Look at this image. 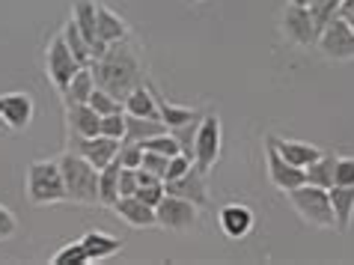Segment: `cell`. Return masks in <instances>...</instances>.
Returning <instances> with one entry per match:
<instances>
[{"label": "cell", "instance_id": "cell-22", "mask_svg": "<svg viewBox=\"0 0 354 265\" xmlns=\"http://www.w3.org/2000/svg\"><path fill=\"white\" fill-rule=\"evenodd\" d=\"M84 244V250H86V257H90V262H102L107 257H113V253H120L122 250V241L120 239H113V235H107V232H98V230H90L81 239Z\"/></svg>", "mask_w": 354, "mask_h": 265}, {"label": "cell", "instance_id": "cell-30", "mask_svg": "<svg viewBox=\"0 0 354 265\" xmlns=\"http://www.w3.org/2000/svg\"><path fill=\"white\" fill-rule=\"evenodd\" d=\"M307 6H310V12L313 18H316V27H319V33L328 27L333 18H337V9H339V0H307Z\"/></svg>", "mask_w": 354, "mask_h": 265}, {"label": "cell", "instance_id": "cell-13", "mask_svg": "<svg viewBox=\"0 0 354 265\" xmlns=\"http://www.w3.org/2000/svg\"><path fill=\"white\" fill-rule=\"evenodd\" d=\"M164 191L173 194V197H182V200H191L196 209H209V185H205V173H200L196 167H191L185 176L179 179H170L164 182Z\"/></svg>", "mask_w": 354, "mask_h": 265}, {"label": "cell", "instance_id": "cell-14", "mask_svg": "<svg viewBox=\"0 0 354 265\" xmlns=\"http://www.w3.org/2000/svg\"><path fill=\"white\" fill-rule=\"evenodd\" d=\"M95 12H98V3L95 0H72V21L77 24V30L84 33V39L90 42V51H93V60H98L107 45L95 36Z\"/></svg>", "mask_w": 354, "mask_h": 265}, {"label": "cell", "instance_id": "cell-7", "mask_svg": "<svg viewBox=\"0 0 354 265\" xmlns=\"http://www.w3.org/2000/svg\"><path fill=\"white\" fill-rule=\"evenodd\" d=\"M81 68V63L72 57V51H68L66 39H63V30L57 33L51 42H48V51H45V72H48V81L54 84L57 93H66L68 81L75 77V72Z\"/></svg>", "mask_w": 354, "mask_h": 265}, {"label": "cell", "instance_id": "cell-8", "mask_svg": "<svg viewBox=\"0 0 354 265\" xmlns=\"http://www.w3.org/2000/svg\"><path fill=\"white\" fill-rule=\"evenodd\" d=\"M316 48L322 51L324 60H337V63L354 60V33H351V27L342 21V18H333V21L319 33Z\"/></svg>", "mask_w": 354, "mask_h": 265}, {"label": "cell", "instance_id": "cell-6", "mask_svg": "<svg viewBox=\"0 0 354 265\" xmlns=\"http://www.w3.org/2000/svg\"><path fill=\"white\" fill-rule=\"evenodd\" d=\"M280 30L286 36V42L295 48H316L319 27H316V18H313L307 3H289L283 9Z\"/></svg>", "mask_w": 354, "mask_h": 265}, {"label": "cell", "instance_id": "cell-35", "mask_svg": "<svg viewBox=\"0 0 354 265\" xmlns=\"http://www.w3.org/2000/svg\"><path fill=\"white\" fill-rule=\"evenodd\" d=\"M194 167V158H188V155H173L170 161H167V173H164V182H170V179H179V176H185Z\"/></svg>", "mask_w": 354, "mask_h": 265}, {"label": "cell", "instance_id": "cell-25", "mask_svg": "<svg viewBox=\"0 0 354 265\" xmlns=\"http://www.w3.org/2000/svg\"><path fill=\"white\" fill-rule=\"evenodd\" d=\"M161 131H170L161 120H143V116L125 113V137H122V140H129V143H143L146 137H155V134H161Z\"/></svg>", "mask_w": 354, "mask_h": 265}, {"label": "cell", "instance_id": "cell-20", "mask_svg": "<svg viewBox=\"0 0 354 265\" xmlns=\"http://www.w3.org/2000/svg\"><path fill=\"white\" fill-rule=\"evenodd\" d=\"M95 36L102 39L104 45H113V42H120V39L131 36V27L125 24V18L116 15L111 6L98 3V12H95Z\"/></svg>", "mask_w": 354, "mask_h": 265}, {"label": "cell", "instance_id": "cell-27", "mask_svg": "<svg viewBox=\"0 0 354 265\" xmlns=\"http://www.w3.org/2000/svg\"><path fill=\"white\" fill-rule=\"evenodd\" d=\"M333 164H337V155L322 152L316 161L304 167V182L319 185V188H330L333 185Z\"/></svg>", "mask_w": 354, "mask_h": 265}, {"label": "cell", "instance_id": "cell-9", "mask_svg": "<svg viewBox=\"0 0 354 265\" xmlns=\"http://www.w3.org/2000/svg\"><path fill=\"white\" fill-rule=\"evenodd\" d=\"M155 221H158V227H164V230L185 232V230L196 227V221H200V209H196L191 200L164 194V200L155 205Z\"/></svg>", "mask_w": 354, "mask_h": 265}, {"label": "cell", "instance_id": "cell-10", "mask_svg": "<svg viewBox=\"0 0 354 265\" xmlns=\"http://www.w3.org/2000/svg\"><path fill=\"white\" fill-rule=\"evenodd\" d=\"M68 152L81 155V158L90 161L95 170H102L107 167L116 152H120V140H113V137H104V134H93V137H75L68 134Z\"/></svg>", "mask_w": 354, "mask_h": 265}, {"label": "cell", "instance_id": "cell-21", "mask_svg": "<svg viewBox=\"0 0 354 265\" xmlns=\"http://www.w3.org/2000/svg\"><path fill=\"white\" fill-rule=\"evenodd\" d=\"M125 113H131V116H143V120H158V104H155V95H152V86L149 81L140 84V86H134V90L125 95Z\"/></svg>", "mask_w": 354, "mask_h": 265}, {"label": "cell", "instance_id": "cell-3", "mask_svg": "<svg viewBox=\"0 0 354 265\" xmlns=\"http://www.w3.org/2000/svg\"><path fill=\"white\" fill-rule=\"evenodd\" d=\"M286 197L292 203V209L298 212V218L310 227L319 230H333V209H330V197L328 188H319V185L304 182L298 188L286 191Z\"/></svg>", "mask_w": 354, "mask_h": 265}, {"label": "cell", "instance_id": "cell-36", "mask_svg": "<svg viewBox=\"0 0 354 265\" xmlns=\"http://www.w3.org/2000/svg\"><path fill=\"white\" fill-rule=\"evenodd\" d=\"M164 194H167V191H164V182H155V185H140L134 197H137V200H143L146 205H152V209H155V205L164 200Z\"/></svg>", "mask_w": 354, "mask_h": 265}, {"label": "cell", "instance_id": "cell-42", "mask_svg": "<svg viewBox=\"0 0 354 265\" xmlns=\"http://www.w3.org/2000/svg\"><path fill=\"white\" fill-rule=\"evenodd\" d=\"M342 21H346V24L351 27V33H354V15H351V18H342Z\"/></svg>", "mask_w": 354, "mask_h": 265}, {"label": "cell", "instance_id": "cell-4", "mask_svg": "<svg viewBox=\"0 0 354 265\" xmlns=\"http://www.w3.org/2000/svg\"><path fill=\"white\" fill-rule=\"evenodd\" d=\"M27 200L33 205H51L66 200V182L57 161H33L27 167Z\"/></svg>", "mask_w": 354, "mask_h": 265}, {"label": "cell", "instance_id": "cell-28", "mask_svg": "<svg viewBox=\"0 0 354 265\" xmlns=\"http://www.w3.org/2000/svg\"><path fill=\"white\" fill-rule=\"evenodd\" d=\"M63 39H66V45H68V51H72V57L81 66H90L93 63V51H90V42L84 39V33L77 30V24L68 18L66 27H63Z\"/></svg>", "mask_w": 354, "mask_h": 265}, {"label": "cell", "instance_id": "cell-39", "mask_svg": "<svg viewBox=\"0 0 354 265\" xmlns=\"http://www.w3.org/2000/svg\"><path fill=\"white\" fill-rule=\"evenodd\" d=\"M137 170L134 167H122L120 170V197H131V194H137Z\"/></svg>", "mask_w": 354, "mask_h": 265}, {"label": "cell", "instance_id": "cell-31", "mask_svg": "<svg viewBox=\"0 0 354 265\" xmlns=\"http://www.w3.org/2000/svg\"><path fill=\"white\" fill-rule=\"evenodd\" d=\"M93 107V111L98 113V116H107V113H125V107H122V102L120 99H113L111 93H104V90H93V95H90V102H86Z\"/></svg>", "mask_w": 354, "mask_h": 265}, {"label": "cell", "instance_id": "cell-15", "mask_svg": "<svg viewBox=\"0 0 354 265\" xmlns=\"http://www.w3.org/2000/svg\"><path fill=\"white\" fill-rule=\"evenodd\" d=\"M218 223L226 239H244V235H250L257 218H253V212L244 203H230L218 212Z\"/></svg>", "mask_w": 354, "mask_h": 265}, {"label": "cell", "instance_id": "cell-12", "mask_svg": "<svg viewBox=\"0 0 354 265\" xmlns=\"http://www.w3.org/2000/svg\"><path fill=\"white\" fill-rule=\"evenodd\" d=\"M265 170H268V182L283 194L304 185V170L283 158V155L274 149V143L268 140V137H265Z\"/></svg>", "mask_w": 354, "mask_h": 265}, {"label": "cell", "instance_id": "cell-5", "mask_svg": "<svg viewBox=\"0 0 354 265\" xmlns=\"http://www.w3.org/2000/svg\"><path fill=\"white\" fill-rule=\"evenodd\" d=\"M221 146H223V131H221V116L218 113H205L200 116L194 137V167L200 173H209L221 158Z\"/></svg>", "mask_w": 354, "mask_h": 265}, {"label": "cell", "instance_id": "cell-43", "mask_svg": "<svg viewBox=\"0 0 354 265\" xmlns=\"http://www.w3.org/2000/svg\"><path fill=\"white\" fill-rule=\"evenodd\" d=\"M289 3H307V0H289Z\"/></svg>", "mask_w": 354, "mask_h": 265}, {"label": "cell", "instance_id": "cell-26", "mask_svg": "<svg viewBox=\"0 0 354 265\" xmlns=\"http://www.w3.org/2000/svg\"><path fill=\"white\" fill-rule=\"evenodd\" d=\"M95 90V77H93V68L90 66H81L75 72V77L68 81L66 93H63V104L68 102H90V95Z\"/></svg>", "mask_w": 354, "mask_h": 265}, {"label": "cell", "instance_id": "cell-11", "mask_svg": "<svg viewBox=\"0 0 354 265\" xmlns=\"http://www.w3.org/2000/svg\"><path fill=\"white\" fill-rule=\"evenodd\" d=\"M36 113V102L30 93H3L0 95V122L9 131H27Z\"/></svg>", "mask_w": 354, "mask_h": 265}, {"label": "cell", "instance_id": "cell-38", "mask_svg": "<svg viewBox=\"0 0 354 265\" xmlns=\"http://www.w3.org/2000/svg\"><path fill=\"white\" fill-rule=\"evenodd\" d=\"M333 185H354V158H337V164H333Z\"/></svg>", "mask_w": 354, "mask_h": 265}, {"label": "cell", "instance_id": "cell-32", "mask_svg": "<svg viewBox=\"0 0 354 265\" xmlns=\"http://www.w3.org/2000/svg\"><path fill=\"white\" fill-rule=\"evenodd\" d=\"M51 262L54 265H86V262H90V257H86V250H84L81 241H72V244H63V248L51 257Z\"/></svg>", "mask_w": 354, "mask_h": 265}, {"label": "cell", "instance_id": "cell-24", "mask_svg": "<svg viewBox=\"0 0 354 265\" xmlns=\"http://www.w3.org/2000/svg\"><path fill=\"white\" fill-rule=\"evenodd\" d=\"M120 170H122V164L116 158L98 170V205L113 209V203L120 200Z\"/></svg>", "mask_w": 354, "mask_h": 265}, {"label": "cell", "instance_id": "cell-40", "mask_svg": "<svg viewBox=\"0 0 354 265\" xmlns=\"http://www.w3.org/2000/svg\"><path fill=\"white\" fill-rule=\"evenodd\" d=\"M18 230V221H15V214L6 209V205H0V241H6V239H12Z\"/></svg>", "mask_w": 354, "mask_h": 265}, {"label": "cell", "instance_id": "cell-34", "mask_svg": "<svg viewBox=\"0 0 354 265\" xmlns=\"http://www.w3.org/2000/svg\"><path fill=\"white\" fill-rule=\"evenodd\" d=\"M116 161L122 167H140L143 161V146L140 143H129V140H120V152H116Z\"/></svg>", "mask_w": 354, "mask_h": 265}, {"label": "cell", "instance_id": "cell-2", "mask_svg": "<svg viewBox=\"0 0 354 265\" xmlns=\"http://www.w3.org/2000/svg\"><path fill=\"white\" fill-rule=\"evenodd\" d=\"M60 173L66 182V200L77 205H98V170L75 152H63L60 158Z\"/></svg>", "mask_w": 354, "mask_h": 265}, {"label": "cell", "instance_id": "cell-18", "mask_svg": "<svg viewBox=\"0 0 354 265\" xmlns=\"http://www.w3.org/2000/svg\"><path fill=\"white\" fill-rule=\"evenodd\" d=\"M328 197L333 209V227L339 232H348L354 218V185H330Z\"/></svg>", "mask_w": 354, "mask_h": 265}, {"label": "cell", "instance_id": "cell-37", "mask_svg": "<svg viewBox=\"0 0 354 265\" xmlns=\"http://www.w3.org/2000/svg\"><path fill=\"white\" fill-rule=\"evenodd\" d=\"M167 155H158V152H143V161H140V167L143 170H149L152 176H158V179L164 182V173H167Z\"/></svg>", "mask_w": 354, "mask_h": 265}, {"label": "cell", "instance_id": "cell-1", "mask_svg": "<svg viewBox=\"0 0 354 265\" xmlns=\"http://www.w3.org/2000/svg\"><path fill=\"white\" fill-rule=\"evenodd\" d=\"M95 86L104 93H111L113 99L125 102L134 86L146 84V63H143V51L131 36L120 39V42L107 45V51L90 63Z\"/></svg>", "mask_w": 354, "mask_h": 265}, {"label": "cell", "instance_id": "cell-19", "mask_svg": "<svg viewBox=\"0 0 354 265\" xmlns=\"http://www.w3.org/2000/svg\"><path fill=\"white\" fill-rule=\"evenodd\" d=\"M268 140L274 143V149H277L283 158H286L289 164H295V167H301V170L322 155L319 146L304 143V140H286V137H277V134H268Z\"/></svg>", "mask_w": 354, "mask_h": 265}, {"label": "cell", "instance_id": "cell-29", "mask_svg": "<svg viewBox=\"0 0 354 265\" xmlns=\"http://www.w3.org/2000/svg\"><path fill=\"white\" fill-rule=\"evenodd\" d=\"M143 152H158V155H167V158H173V155H179V140L170 134V131H161L155 137H146V140L140 143Z\"/></svg>", "mask_w": 354, "mask_h": 265}, {"label": "cell", "instance_id": "cell-17", "mask_svg": "<svg viewBox=\"0 0 354 265\" xmlns=\"http://www.w3.org/2000/svg\"><path fill=\"white\" fill-rule=\"evenodd\" d=\"M98 125H102V116L86 102H68L66 104V129L75 137H93L98 134Z\"/></svg>", "mask_w": 354, "mask_h": 265}, {"label": "cell", "instance_id": "cell-16", "mask_svg": "<svg viewBox=\"0 0 354 265\" xmlns=\"http://www.w3.org/2000/svg\"><path fill=\"white\" fill-rule=\"evenodd\" d=\"M113 212L120 214V218L129 223V227L134 230H152V227H158V221H155V209L152 205H146L143 200H137L134 194L131 197H120L113 203Z\"/></svg>", "mask_w": 354, "mask_h": 265}, {"label": "cell", "instance_id": "cell-33", "mask_svg": "<svg viewBox=\"0 0 354 265\" xmlns=\"http://www.w3.org/2000/svg\"><path fill=\"white\" fill-rule=\"evenodd\" d=\"M98 134L113 137V140H122V137H125V113H107V116H102Z\"/></svg>", "mask_w": 354, "mask_h": 265}, {"label": "cell", "instance_id": "cell-23", "mask_svg": "<svg viewBox=\"0 0 354 265\" xmlns=\"http://www.w3.org/2000/svg\"><path fill=\"white\" fill-rule=\"evenodd\" d=\"M149 86H152V95H155V104H158V120L167 125V129H176V125H185V122H191V120H200V113H196L194 107H182V104L167 102L164 95L155 90L152 81H149Z\"/></svg>", "mask_w": 354, "mask_h": 265}, {"label": "cell", "instance_id": "cell-41", "mask_svg": "<svg viewBox=\"0 0 354 265\" xmlns=\"http://www.w3.org/2000/svg\"><path fill=\"white\" fill-rule=\"evenodd\" d=\"M351 15H354V0H339L337 18H351Z\"/></svg>", "mask_w": 354, "mask_h": 265}]
</instances>
